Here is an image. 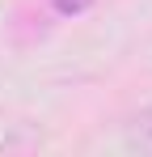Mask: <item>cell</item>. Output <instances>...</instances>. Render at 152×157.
I'll return each mask as SVG.
<instances>
[{
	"mask_svg": "<svg viewBox=\"0 0 152 157\" xmlns=\"http://www.w3.org/2000/svg\"><path fill=\"white\" fill-rule=\"evenodd\" d=\"M127 149L152 157V106H148V110H139V115L131 119V128H127Z\"/></svg>",
	"mask_w": 152,
	"mask_h": 157,
	"instance_id": "obj_1",
	"label": "cell"
},
{
	"mask_svg": "<svg viewBox=\"0 0 152 157\" xmlns=\"http://www.w3.org/2000/svg\"><path fill=\"white\" fill-rule=\"evenodd\" d=\"M55 4V13H63V17H72V13H85L93 0H51Z\"/></svg>",
	"mask_w": 152,
	"mask_h": 157,
	"instance_id": "obj_2",
	"label": "cell"
}]
</instances>
